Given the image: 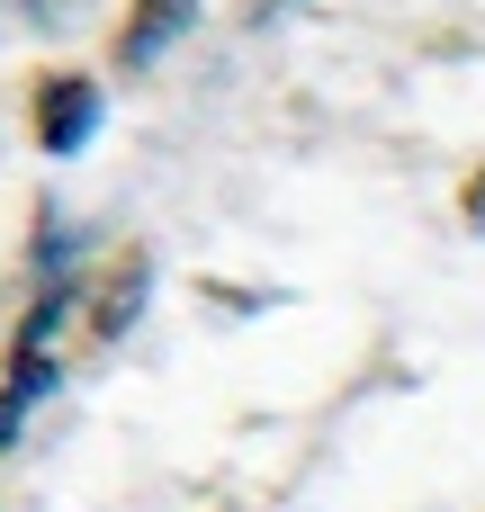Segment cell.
<instances>
[{"mask_svg": "<svg viewBox=\"0 0 485 512\" xmlns=\"http://www.w3.org/2000/svg\"><path fill=\"white\" fill-rule=\"evenodd\" d=\"M90 126H99V90L90 81H45V99H36V135H45V153H81L90 144Z\"/></svg>", "mask_w": 485, "mask_h": 512, "instance_id": "cell-2", "label": "cell"}, {"mask_svg": "<svg viewBox=\"0 0 485 512\" xmlns=\"http://www.w3.org/2000/svg\"><path fill=\"white\" fill-rule=\"evenodd\" d=\"M189 18V0H144V18H135V36H126V54L135 63H153L162 45H171V27Z\"/></svg>", "mask_w": 485, "mask_h": 512, "instance_id": "cell-3", "label": "cell"}, {"mask_svg": "<svg viewBox=\"0 0 485 512\" xmlns=\"http://www.w3.org/2000/svg\"><path fill=\"white\" fill-rule=\"evenodd\" d=\"M54 315H63V297H45L36 315H27V333H18V351H9V387H0V450L18 441V423H27V405L45 396V378H54V360H45V333H54Z\"/></svg>", "mask_w": 485, "mask_h": 512, "instance_id": "cell-1", "label": "cell"}]
</instances>
